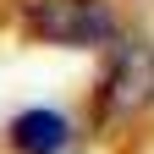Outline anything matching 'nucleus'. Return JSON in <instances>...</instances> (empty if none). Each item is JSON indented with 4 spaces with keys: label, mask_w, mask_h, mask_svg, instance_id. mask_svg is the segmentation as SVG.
<instances>
[{
    "label": "nucleus",
    "mask_w": 154,
    "mask_h": 154,
    "mask_svg": "<svg viewBox=\"0 0 154 154\" xmlns=\"http://www.w3.org/2000/svg\"><path fill=\"white\" fill-rule=\"evenodd\" d=\"M149 99H154V50L138 44V38H116V44H110V72H105V83H99L94 116H99L105 127H121Z\"/></svg>",
    "instance_id": "f03ea898"
},
{
    "label": "nucleus",
    "mask_w": 154,
    "mask_h": 154,
    "mask_svg": "<svg viewBox=\"0 0 154 154\" xmlns=\"http://www.w3.org/2000/svg\"><path fill=\"white\" fill-rule=\"evenodd\" d=\"M61 143H66V121L55 110H28L11 121V149H22V154H55Z\"/></svg>",
    "instance_id": "7ed1b4c3"
},
{
    "label": "nucleus",
    "mask_w": 154,
    "mask_h": 154,
    "mask_svg": "<svg viewBox=\"0 0 154 154\" xmlns=\"http://www.w3.org/2000/svg\"><path fill=\"white\" fill-rule=\"evenodd\" d=\"M17 17L38 44H61V50H99L116 38L105 0H17Z\"/></svg>",
    "instance_id": "f257e3e1"
}]
</instances>
